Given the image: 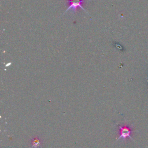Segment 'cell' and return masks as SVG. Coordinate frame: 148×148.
<instances>
[{
    "label": "cell",
    "mask_w": 148,
    "mask_h": 148,
    "mask_svg": "<svg viewBox=\"0 0 148 148\" xmlns=\"http://www.w3.org/2000/svg\"><path fill=\"white\" fill-rule=\"evenodd\" d=\"M85 1L86 0H67L68 8L65 11V13L69 10H71L73 12H76L79 8H80L86 12V10L83 7V5Z\"/></svg>",
    "instance_id": "obj_1"
},
{
    "label": "cell",
    "mask_w": 148,
    "mask_h": 148,
    "mask_svg": "<svg viewBox=\"0 0 148 148\" xmlns=\"http://www.w3.org/2000/svg\"><path fill=\"white\" fill-rule=\"evenodd\" d=\"M119 132H120V136L117 140H119L120 138H123V139H125L127 137L134 140L132 139V138L131 136V134L132 133V131L129 127L126 126V125L121 126V125H119Z\"/></svg>",
    "instance_id": "obj_2"
},
{
    "label": "cell",
    "mask_w": 148,
    "mask_h": 148,
    "mask_svg": "<svg viewBox=\"0 0 148 148\" xmlns=\"http://www.w3.org/2000/svg\"><path fill=\"white\" fill-rule=\"evenodd\" d=\"M32 147L34 148H38L41 145V142L40 140L38 138H34L32 139Z\"/></svg>",
    "instance_id": "obj_3"
}]
</instances>
